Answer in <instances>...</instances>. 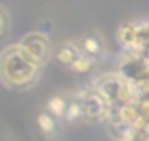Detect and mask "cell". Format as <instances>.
<instances>
[{
	"label": "cell",
	"instance_id": "9c48e42d",
	"mask_svg": "<svg viewBox=\"0 0 149 141\" xmlns=\"http://www.w3.org/2000/svg\"><path fill=\"white\" fill-rule=\"evenodd\" d=\"M10 31H13V19H10V13L6 10V6L0 4V43H4V41L10 37Z\"/></svg>",
	"mask_w": 149,
	"mask_h": 141
},
{
	"label": "cell",
	"instance_id": "ba28073f",
	"mask_svg": "<svg viewBox=\"0 0 149 141\" xmlns=\"http://www.w3.org/2000/svg\"><path fill=\"white\" fill-rule=\"evenodd\" d=\"M78 45H80V49H82L86 55H90V57H94V59L104 51V43H102V39H100V37H96V35L84 37Z\"/></svg>",
	"mask_w": 149,
	"mask_h": 141
},
{
	"label": "cell",
	"instance_id": "52a82bcc",
	"mask_svg": "<svg viewBox=\"0 0 149 141\" xmlns=\"http://www.w3.org/2000/svg\"><path fill=\"white\" fill-rule=\"evenodd\" d=\"M135 31H137V23H123L116 31V41L123 47V51H131L133 43H135Z\"/></svg>",
	"mask_w": 149,
	"mask_h": 141
},
{
	"label": "cell",
	"instance_id": "7a4b0ae2",
	"mask_svg": "<svg viewBox=\"0 0 149 141\" xmlns=\"http://www.w3.org/2000/svg\"><path fill=\"white\" fill-rule=\"evenodd\" d=\"M92 86L102 94V98L112 106V108H120L125 104H131L137 100L135 96V86L125 80L116 70L114 72H106V74H100Z\"/></svg>",
	"mask_w": 149,
	"mask_h": 141
},
{
	"label": "cell",
	"instance_id": "7c38bea8",
	"mask_svg": "<svg viewBox=\"0 0 149 141\" xmlns=\"http://www.w3.org/2000/svg\"><path fill=\"white\" fill-rule=\"evenodd\" d=\"M145 141H149V135H147V139H145Z\"/></svg>",
	"mask_w": 149,
	"mask_h": 141
},
{
	"label": "cell",
	"instance_id": "30bf717a",
	"mask_svg": "<svg viewBox=\"0 0 149 141\" xmlns=\"http://www.w3.org/2000/svg\"><path fill=\"white\" fill-rule=\"evenodd\" d=\"M137 106V127L149 129V102H135Z\"/></svg>",
	"mask_w": 149,
	"mask_h": 141
},
{
	"label": "cell",
	"instance_id": "6da1fadb",
	"mask_svg": "<svg viewBox=\"0 0 149 141\" xmlns=\"http://www.w3.org/2000/svg\"><path fill=\"white\" fill-rule=\"evenodd\" d=\"M43 66L21 45L13 43L0 51V82L8 88H31L39 76Z\"/></svg>",
	"mask_w": 149,
	"mask_h": 141
},
{
	"label": "cell",
	"instance_id": "8fae6325",
	"mask_svg": "<svg viewBox=\"0 0 149 141\" xmlns=\"http://www.w3.org/2000/svg\"><path fill=\"white\" fill-rule=\"evenodd\" d=\"M39 127L45 131V133H53L55 127H57V117L51 114V112H43L39 117Z\"/></svg>",
	"mask_w": 149,
	"mask_h": 141
},
{
	"label": "cell",
	"instance_id": "3957f363",
	"mask_svg": "<svg viewBox=\"0 0 149 141\" xmlns=\"http://www.w3.org/2000/svg\"><path fill=\"white\" fill-rule=\"evenodd\" d=\"M76 100L80 104V117L86 119V121L106 123L112 114V106L102 98V94L94 86H88L86 90H82Z\"/></svg>",
	"mask_w": 149,
	"mask_h": 141
},
{
	"label": "cell",
	"instance_id": "277c9868",
	"mask_svg": "<svg viewBox=\"0 0 149 141\" xmlns=\"http://www.w3.org/2000/svg\"><path fill=\"white\" fill-rule=\"evenodd\" d=\"M116 72L129 80L133 86H141L149 82V57L139 55V53H131V51H123L116 64Z\"/></svg>",
	"mask_w": 149,
	"mask_h": 141
},
{
	"label": "cell",
	"instance_id": "8992f818",
	"mask_svg": "<svg viewBox=\"0 0 149 141\" xmlns=\"http://www.w3.org/2000/svg\"><path fill=\"white\" fill-rule=\"evenodd\" d=\"M82 49H80V45L78 43H63L57 51H55V59L59 61V64H63V66H68V68H72L80 57H82Z\"/></svg>",
	"mask_w": 149,
	"mask_h": 141
},
{
	"label": "cell",
	"instance_id": "5b68a950",
	"mask_svg": "<svg viewBox=\"0 0 149 141\" xmlns=\"http://www.w3.org/2000/svg\"><path fill=\"white\" fill-rule=\"evenodd\" d=\"M19 43H21L41 66H45V64L51 59V55H53L51 41H49V37H47L45 33H41V31H31V33H27Z\"/></svg>",
	"mask_w": 149,
	"mask_h": 141
}]
</instances>
